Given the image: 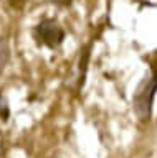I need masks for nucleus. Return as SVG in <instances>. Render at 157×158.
Listing matches in <instances>:
<instances>
[{
	"label": "nucleus",
	"mask_w": 157,
	"mask_h": 158,
	"mask_svg": "<svg viewBox=\"0 0 157 158\" xmlns=\"http://www.w3.org/2000/svg\"><path fill=\"white\" fill-rule=\"evenodd\" d=\"M157 94V63L150 66V73L137 86L134 97H132V109L139 120L147 122L152 115L154 99Z\"/></svg>",
	"instance_id": "obj_1"
},
{
	"label": "nucleus",
	"mask_w": 157,
	"mask_h": 158,
	"mask_svg": "<svg viewBox=\"0 0 157 158\" xmlns=\"http://www.w3.org/2000/svg\"><path fill=\"white\" fill-rule=\"evenodd\" d=\"M33 40L38 46L55 49L65 41V30L55 18H43L33 28Z\"/></svg>",
	"instance_id": "obj_2"
},
{
	"label": "nucleus",
	"mask_w": 157,
	"mask_h": 158,
	"mask_svg": "<svg viewBox=\"0 0 157 158\" xmlns=\"http://www.w3.org/2000/svg\"><path fill=\"white\" fill-rule=\"evenodd\" d=\"M91 49H93V41L85 44L80 51V63H78V79H76V89L78 92L83 89L86 81V74H88V64L91 59Z\"/></svg>",
	"instance_id": "obj_3"
},
{
	"label": "nucleus",
	"mask_w": 157,
	"mask_h": 158,
	"mask_svg": "<svg viewBox=\"0 0 157 158\" xmlns=\"http://www.w3.org/2000/svg\"><path fill=\"white\" fill-rule=\"evenodd\" d=\"M8 59H10V48H8L7 41L3 38H0V74L5 71Z\"/></svg>",
	"instance_id": "obj_4"
},
{
	"label": "nucleus",
	"mask_w": 157,
	"mask_h": 158,
	"mask_svg": "<svg viewBox=\"0 0 157 158\" xmlns=\"http://www.w3.org/2000/svg\"><path fill=\"white\" fill-rule=\"evenodd\" d=\"M8 117H10V107H8L7 97L0 92V118H2V120H7Z\"/></svg>",
	"instance_id": "obj_5"
},
{
	"label": "nucleus",
	"mask_w": 157,
	"mask_h": 158,
	"mask_svg": "<svg viewBox=\"0 0 157 158\" xmlns=\"http://www.w3.org/2000/svg\"><path fill=\"white\" fill-rule=\"evenodd\" d=\"M8 3H10V7H12V8H15V10H22L23 7H25L27 0H8Z\"/></svg>",
	"instance_id": "obj_6"
},
{
	"label": "nucleus",
	"mask_w": 157,
	"mask_h": 158,
	"mask_svg": "<svg viewBox=\"0 0 157 158\" xmlns=\"http://www.w3.org/2000/svg\"><path fill=\"white\" fill-rule=\"evenodd\" d=\"M48 2L56 5V7H70L73 3V0H48Z\"/></svg>",
	"instance_id": "obj_7"
}]
</instances>
